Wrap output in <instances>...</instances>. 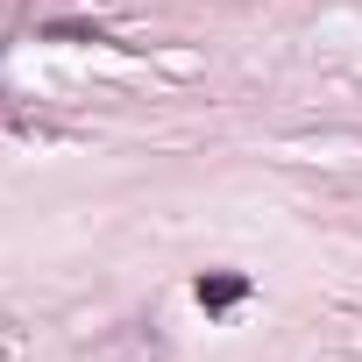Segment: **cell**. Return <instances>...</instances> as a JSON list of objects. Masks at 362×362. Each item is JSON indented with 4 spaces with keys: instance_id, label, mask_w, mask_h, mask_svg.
I'll use <instances>...</instances> for the list:
<instances>
[{
    "instance_id": "obj_1",
    "label": "cell",
    "mask_w": 362,
    "mask_h": 362,
    "mask_svg": "<svg viewBox=\"0 0 362 362\" xmlns=\"http://www.w3.org/2000/svg\"><path fill=\"white\" fill-rule=\"evenodd\" d=\"M256 284L242 277V270H199V284H192V298L206 305V313H228V305H242Z\"/></svg>"
}]
</instances>
